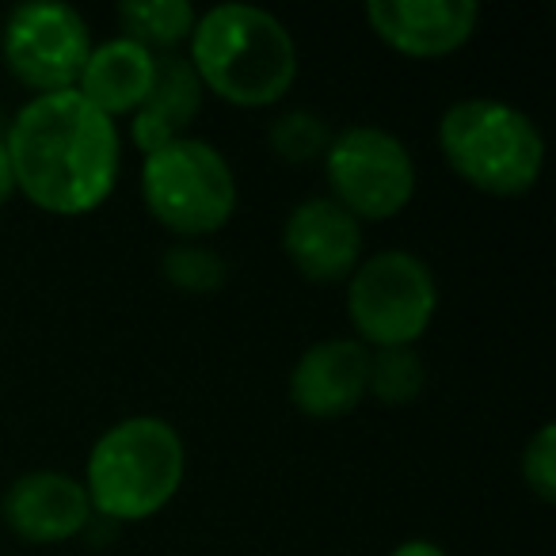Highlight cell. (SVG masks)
I'll return each instance as SVG.
<instances>
[{
  "instance_id": "1",
  "label": "cell",
  "mask_w": 556,
  "mask_h": 556,
  "mask_svg": "<svg viewBox=\"0 0 556 556\" xmlns=\"http://www.w3.org/2000/svg\"><path fill=\"white\" fill-rule=\"evenodd\" d=\"M4 149L16 194L54 217L100 210L123 176V130L77 88L31 96L12 115Z\"/></svg>"
},
{
  "instance_id": "2",
  "label": "cell",
  "mask_w": 556,
  "mask_h": 556,
  "mask_svg": "<svg viewBox=\"0 0 556 556\" xmlns=\"http://www.w3.org/2000/svg\"><path fill=\"white\" fill-rule=\"evenodd\" d=\"M187 62L202 92L240 111L275 108L298 80V42L290 27L255 4H214L199 12Z\"/></svg>"
},
{
  "instance_id": "3",
  "label": "cell",
  "mask_w": 556,
  "mask_h": 556,
  "mask_svg": "<svg viewBox=\"0 0 556 556\" xmlns=\"http://www.w3.org/2000/svg\"><path fill=\"white\" fill-rule=\"evenodd\" d=\"M187 477L184 434L161 416H126L92 442L85 492L92 515L111 526L156 518Z\"/></svg>"
},
{
  "instance_id": "4",
  "label": "cell",
  "mask_w": 556,
  "mask_h": 556,
  "mask_svg": "<svg viewBox=\"0 0 556 556\" xmlns=\"http://www.w3.org/2000/svg\"><path fill=\"white\" fill-rule=\"evenodd\" d=\"M439 149L465 187L492 199H522L545 172V138L522 108L495 96H465L439 118Z\"/></svg>"
},
{
  "instance_id": "5",
  "label": "cell",
  "mask_w": 556,
  "mask_h": 556,
  "mask_svg": "<svg viewBox=\"0 0 556 556\" xmlns=\"http://www.w3.org/2000/svg\"><path fill=\"white\" fill-rule=\"evenodd\" d=\"M141 202L149 217L176 240H202L225 229L237 214V176L225 153L206 138H176L141 156Z\"/></svg>"
},
{
  "instance_id": "6",
  "label": "cell",
  "mask_w": 556,
  "mask_h": 556,
  "mask_svg": "<svg viewBox=\"0 0 556 556\" xmlns=\"http://www.w3.org/2000/svg\"><path fill=\"white\" fill-rule=\"evenodd\" d=\"M439 317V282L419 255L404 248L363 255L348 278L351 340L370 351L416 348Z\"/></svg>"
},
{
  "instance_id": "7",
  "label": "cell",
  "mask_w": 556,
  "mask_h": 556,
  "mask_svg": "<svg viewBox=\"0 0 556 556\" xmlns=\"http://www.w3.org/2000/svg\"><path fill=\"white\" fill-rule=\"evenodd\" d=\"M328 199L358 222H393L416 199V161L393 130L374 123L343 126L332 134L325 156Z\"/></svg>"
},
{
  "instance_id": "8",
  "label": "cell",
  "mask_w": 556,
  "mask_h": 556,
  "mask_svg": "<svg viewBox=\"0 0 556 556\" xmlns=\"http://www.w3.org/2000/svg\"><path fill=\"white\" fill-rule=\"evenodd\" d=\"M92 47L96 39L85 16L70 4H54V0L20 4L0 27V62L9 77L31 96L77 88Z\"/></svg>"
},
{
  "instance_id": "9",
  "label": "cell",
  "mask_w": 556,
  "mask_h": 556,
  "mask_svg": "<svg viewBox=\"0 0 556 556\" xmlns=\"http://www.w3.org/2000/svg\"><path fill=\"white\" fill-rule=\"evenodd\" d=\"M282 252L313 287H343L363 263V222L328 194L302 199L282 225Z\"/></svg>"
},
{
  "instance_id": "10",
  "label": "cell",
  "mask_w": 556,
  "mask_h": 556,
  "mask_svg": "<svg viewBox=\"0 0 556 556\" xmlns=\"http://www.w3.org/2000/svg\"><path fill=\"white\" fill-rule=\"evenodd\" d=\"M374 39L393 54L439 62L469 47L480 27L477 0H370L363 9Z\"/></svg>"
},
{
  "instance_id": "11",
  "label": "cell",
  "mask_w": 556,
  "mask_h": 556,
  "mask_svg": "<svg viewBox=\"0 0 556 556\" xmlns=\"http://www.w3.org/2000/svg\"><path fill=\"white\" fill-rule=\"evenodd\" d=\"M0 518L27 545H65L92 526V503L77 477L58 469H35L4 488Z\"/></svg>"
},
{
  "instance_id": "12",
  "label": "cell",
  "mask_w": 556,
  "mask_h": 556,
  "mask_svg": "<svg viewBox=\"0 0 556 556\" xmlns=\"http://www.w3.org/2000/svg\"><path fill=\"white\" fill-rule=\"evenodd\" d=\"M370 348L358 340H320L290 370V401L309 419H340L366 401Z\"/></svg>"
},
{
  "instance_id": "13",
  "label": "cell",
  "mask_w": 556,
  "mask_h": 556,
  "mask_svg": "<svg viewBox=\"0 0 556 556\" xmlns=\"http://www.w3.org/2000/svg\"><path fill=\"white\" fill-rule=\"evenodd\" d=\"M202 100H206V92H202L187 54H161L153 88H149L146 103L130 115L134 149L146 156L168 141L187 138V126L199 118Z\"/></svg>"
},
{
  "instance_id": "14",
  "label": "cell",
  "mask_w": 556,
  "mask_h": 556,
  "mask_svg": "<svg viewBox=\"0 0 556 556\" xmlns=\"http://www.w3.org/2000/svg\"><path fill=\"white\" fill-rule=\"evenodd\" d=\"M153 77H156V54H149L146 47L115 35V39L92 47L85 70H80L77 92L96 111H103V115L118 123V118H130L146 103Z\"/></svg>"
},
{
  "instance_id": "15",
  "label": "cell",
  "mask_w": 556,
  "mask_h": 556,
  "mask_svg": "<svg viewBox=\"0 0 556 556\" xmlns=\"http://www.w3.org/2000/svg\"><path fill=\"white\" fill-rule=\"evenodd\" d=\"M118 35L149 54H184L187 39H191L194 24H199V9L187 0H123L115 12Z\"/></svg>"
},
{
  "instance_id": "16",
  "label": "cell",
  "mask_w": 556,
  "mask_h": 556,
  "mask_svg": "<svg viewBox=\"0 0 556 556\" xmlns=\"http://www.w3.org/2000/svg\"><path fill=\"white\" fill-rule=\"evenodd\" d=\"M427 389V366L416 348H386L370 351V386L366 396L389 408H404L416 404Z\"/></svg>"
},
{
  "instance_id": "17",
  "label": "cell",
  "mask_w": 556,
  "mask_h": 556,
  "mask_svg": "<svg viewBox=\"0 0 556 556\" xmlns=\"http://www.w3.org/2000/svg\"><path fill=\"white\" fill-rule=\"evenodd\" d=\"M161 275L184 294H214L229 278V263L217 248L202 244V240H176L161 255Z\"/></svg>"
},
{
  "instance_id": "18",
  "label": "cell",
  "mask_w": 556,
  "mask_h": 556,
  "mask_svg": "<svg viewBox=\"0 0 556 556\" xmlns=\"http://www.w3.org/2000/svg\"><path fill=\"white\" fill-rule=\"evenodd\" d=\"M267 141L275 149V156L290 164H313L325 156L328 141H332V130L320 115L313 111H287V115H278L267 130Z\"/></svg>"
},
{
  "instance_id": "19",
  "label": "cell",
  "mask_w": 556,
  "mask_h": 556,
  "mask_svg": "<svg viewBox=\"0 0 556 556\" xmlns=\"http://www.w3.org/2000/svg\"><path fill=\"white\" fill-rule=\"evenodd\" d=\"M522 480L541 503H556V424H541L526 442Z\"/></svg>"
},
{
  "instance_id": "20",
  "label": "cell",
  "mask_w": 556,
  "mask_h": 556,
  "mask_svg": "<svg viewBox=\"0 0 556 556\" xmlns=\"http://www.w3.org/2000/svg\"><path fill=\"white\" fill-rule=\"evenodd\" d=\"M389 556H450V553L439 545V541H427V538H408V541H401V545H396Z\"/></svg>"
},
{
  "instance_id": "21",
  "label": "cell",
  "mask_w": 556,
  "mask_h": 556,
  "mask_svg": "<svg viewBox=\"0 0 556 556\" xmlns=\"http://www.w3.org/2000/svg\"><path fill=\"white\" fill-rule=\"evenodd\" d=\"M16 194V179H12V164H9V149H4V138H0V206Z\"/></svg>"
}]
</instances>
